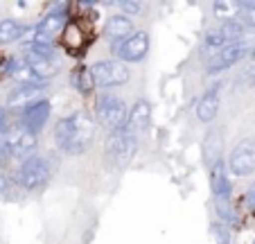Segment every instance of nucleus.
<instances>
[{
    "mask_svg": "<svg viewBox=\"0 0 255 244\" xmlns=\"http://www.w3.org/2000/svg\"><path fill=\"white\" fill-rule=\"evenodd\" d=\"M95 138V125L86 111H75L68 118H61L54 127V143L61 152L77 156L91 147Z\"/></svg>",
    "mask_w": 255,
    "mask_h": 244,
    "instance_id": "nucleus-1",
    "label": "nucleus"
},
{
    "mask_svg": "<svg viewBox=\"0 0 255 244\" xmlns=\"http://www.w3.org/2000/svg\"><path fill=\"white\" fill-rule=\"evenodd\" d=\"M88 77L95 86L100 88H113V86H122L129 81V70L125 63L120 61H111V59H102L95 61L88 68Z\"/></svg>",
    "mask_w": 255,
    "mask_h": 244,
    "instance_id": "nucleus-2",
    "label": "nucleus"
},
{
    "mask_svg": "<svg viewBox=\"0 0 255 244\" xmlns=\"http://www.w3.org/2000/svg\"><path fill=\"white\" fill-rule=\"evenodd\" d=\"M50 174H52V170H50V163L45 158L27 156L16 172V181L25 190H36V188L45 186L50 181Z\"/></svg>",
    "mask_w": 255,
    "mask_h": 244,
    "instance_id": "nucleus-3",
    "label": "nucleus"
},
{
    "mask_svg": "<svg viewBox=\"0 0 255 244\" xmlns=\"http://www.w3.org/2000/svg\"><path fill=\"white\" fill-rule=\"evenodd\" d=\"M135 149H138V138H135L133 131L127 129V125L120 129H113L106 138V154L118 165H127L135 156Z\"/></svg>",
    "mask_w": 255,
    "mask_h": 244,
    "instance_id": "nucleus-4",
    "label": "nucleus"
},
{
    "mask_svg": "<svg viewBox=\"0 0 255 244\" xmlns=\"http://www.w3.org/2000/svg\"><path fill=\"white\" fill-rule=\"evenodd\" d=\"M66 20H68V14H66V7L59 5V9L54 7L50 14H45L41 18V23L34 27V41L32 43H39V45H52V41L57 38V34L63 32L66 27ZM29 43V45H32Z\"/></svg>",
    "mask_w": 255,
    "mask_h": 244,
    "instance_id": "nucleus-5",
    "label": "nucleus"
},
{
    "mask_svg": "<svg viewBox=\"0 0 255 244\" xmlns=\"http://www.w3.org/2000/svg\"><path fill=\"white\" fill-rule=\"evenodd\" d=\"M127 104L116 95H102L97 100V118L104 122L109 129H120L127 125Z\"/></svg>",
    "mask_w": 255,
    "mask_h": 244,
    "instance_id": "nucleus-6",
    "label": "nucleus"
},
{
    "mask_svg": "<svg viewBox=\"0 0 255 244\" xmlns=\"http://www.w3.org/2000/svg\"><path fill=\"white\" fill-rule=\"evenodd\" d=\"M228 168L235 177H251L255 172V143L253 140H242L233 147L228 156Z\"/></svg>",
    "mask_w": 255,
    "mask_h": 244,
    "instance_id": "nucleus-7",
    "label": "nucleus"
},
{
    "mask_svg": "<svg viewBox=\"0 0 255 244\" xmlns=\"http://www.w3.org/2000/svg\"><path fill=\"white\" fill-rule=\"evenodd\" d=\"M50 113H52V104H50L48 97H41V100L27 104L23 111H20V122H23V129L36 136L45 127Z\"/></svg>",
    "mask_w": 255,
    "mask_h": 244,
    "instance_id": "nucleus-8",
    "label": "nucleus"
},
{
    "mask_svg": "<svg viewBox=\"0 0 255 244\" xmlns=\"http://www.w3.org/2000/svg\"><path fill=\"white\" fill-rule=\"evenodd\" d=\"M149 52V34L147 32H133L129 38H125L122 43H118L116 54L127 63H138L142 61Z\"/></svg>",
    "mask_w": 255,
    "mask_h": 244,
    "instance_id": "nucleus-9",
    "label": "nucleus"
},
{
    "mask_svg": "<svg viewBox=\"0 0 255 244\" xmlns=\"http://www.w3.org/2000/svg\"><path fill=\"white\" fill-rule=\"evenodd\" d=\"M246 52H249L246 43H228L226 48H222L215 57L210 59V63H208V72H210V75L224 72L226 68L235 66L237 61H242V59L246 57Z\"/></svg>",
    "mask_w": 255,
    "mask_h": 244,
    "instance_id": "nucleus-10",
    "label": "nucleus"
},
{
    "mask_svg": "<svg viewBox=\"0 0 255 244\" xmlns=\"http://www.w3.org/2000/svg\"><path fill=\"white\" fill-rule=\"evenodd\" d=\"M7 147H9V154L16 158H27L29 154L36 147V136L25 131L23 127L20 129H11L7 134Z\"/></svg>",
    "mask_w": 255,
    "mask_h": 244,
    "instance_id": "nucleus-11",
    "label": "nucleus"
},
{
    "mask_svg": "<svg viewBox=\"0 0 255 244\" xmlns=\"http://www.w3.org/2000/svg\"><path fill=\"white\" fill-rule=\"evenodd\" d=\"M219 86H212L199 97L197 102V118L203 125H210L212 120L217 118V111H219Z\"/></svg>",
    "mask_w": 255,
    "mask_h": 244,
    "instance_id": "nucleus-12",
    "label": "nucleus"
},
{
    "mask_svg": "<svg viewBox=\"0 0 255 244\" xmlns=\"http://www.w3.org/2000/svg\"><path fill=\"white\" fill-rule=\"evenodd\" d=\"M151 122V104L147 100H138L131 111L127 113V129L129 131H144Z\"/></svg>",
    "mask_w": 255,
    "mask_h": 244,
    "instance_id": "nucleus-13",
    "label": "nucleus"
},
{
    "mask_svg": "<svg viewBox=\"0 0 255 244\" xmlns=\"http://www.w3.org/2000/svg\"><path fill=\"white\" fill-rule=\"evenodd\" d=\"M45 84H39V86H18V88H14V91L7 95V106L9 109H20L23 111L27 104H32V102H36V100H41V93L45 91Z\"/></svg>",
    "mask_w": 255,
    "mask_h": 244,
    "instance_id": "nucleus-14",
    "label": "nucleus"
},
{
    "mask_svg": "<svg viewBox=\"0 0 255 244\" xmlns=\"http://www.w3.org/2000/svg\"><path fill=\"white\" fill-rule=\"evenodd\" d=\"M210 186H212V192H215V199H231L233 186L226 174L224 161H217L215 165H210Z\"/></svg>",
    "mask_w": 255,
    "mask_h": 244,
    "instance_id": "nucleus-15",
    "label": "nucleus"
},
{
    "mask_svg": "<svg viewBox=\"0 0 255 244\" xmlns=\"http://www.w3.org/2000/svg\"><path fill=\"white\" fill-rule=\"evenodd\" d=\"M106 38L113 41V43H122L125 38H129L133 34V23H131L129 16H111V20L106 23V29H104Z\"/></svg>",
    "mask_w": 255,
    "mask_h": 244,
    "instance_id": "nucleus-16",
    "label": "nucleus"
},
{
    "mask_svg": "<svg viewBox=\"0 0 255 244\" xmlns=\"http://www.w3.org/2000/svg\"><path fill=\"white\" fill-rule=\"evenodd\" d=\"M23 63L29 68V70L34 72V75L39 77L41 81L50 79V77H52V75H57V72H59V66H57V63H54V59H43V57H36V54H32V52H25Z\"/></svg>",
    "mask_w": 255,
    "mask_h": 244,
    "instance_id": "nucleus-17",
    "label": "nucleus"
},
{
    "mask_svg": "<svg viewBox=\"0 0 255 244\" xmlns=\"http://www.w3.org/2000/svg\"><path fill=\"white\" fill-rule=\"evenodd\" d=\"M201 156L206 161V165H215L217 161H222V134L217 129H210L203 138V145H201Z\"/></svg>",
    "mask_w": 255,
    "mask_h": 244,
    "instance_id": "nucleus-18",
    "label": "nucleus"
},
{
    "mask_svg": "<svg viewBox=\"0 0 255 244\" xmlns=\"http://www.w3.org/2000/svg\"><path fill=\"white\" fill-rule=\"evenodd\" d=\"M23 34H25V27L18 23V20H14V18L0 20V43H2V45L18 41Z\"/></svg>",
    "mask_w": 255,
    "mask_h": 244,
    "instance_id": "nucleus-19",
    "label": "nucleus"
},
{
    "mask_svg": "<svg viewBox=\"0 0 255 244\" xmlns=\"http://www.w3.org/2000/svg\"><path fill=\"white\" fill-rule=\"evenodd\" d=\"M244 32H246V25L242 23L240 18H228V20H224V25L219 27V34L226 38V43L228 41L237 43V38L244 36Z\"/></svg>",
    "mask_w": 255,
    "mask_h": 244,
    "instance_id": "nucleus-20",
    "label": "nucleus"
},
{
    "mask_svg": "<svg viewBox=\"0 0 255 244\" xmlns=\"http://www.w3.org/2000/svg\"><path fill=\"white\" fill-rule=\"evenodd\" d=\"M215 208H217L219 224H224V226H235L237 224V217L231 208V199H215Z\"/></svg>",
    "mask_w": 255,
    "mask_h": 244,
    "instance_id": "nucleus-21",
    "label": "nucleus"
},
{
    "mask_svg": "<svg viewBox=\"0 0 255 244\" xmlns=\"http://www.w3.org/2000/svg\"><path fill=\"white\" fill-rule=\"evenodd\" d=\"M63 43H66L68 50H72V54H75V50L82 48L84 43V36H82V29L77 27V25H66L63 27Z\"/></svg>",
    "mask_w": 255,
    "mask_h": 244,
    "instance_id": "nucleus-22",
    "label": "nucleus"
},
{
    "mask_svg": "<svg viewBox=\"0 0 255 244\" xmlns=\"http://www.w3.org/2000/svg\"><path fill=\"white\" fill-rule=\"evenodd\" d=\"M0 199L2 201H18L20 199L18 188L14 186V181H11L2 170H0Z\"/></svg>",
    "mask_w": 255,
    "mask_h": 244,
    "instance_id": "nucleus-23",
    "label": "nucleus"
},
{
    "mask_svg": "<svg viewBox=\"0 0 255 244\" xmlns=\"http://www.w3.org/2000/svg\"><path fill=\"white\" fill-rule=\"evenodd\" d=\"M70 84L77 88L79 93H84V95H86V93H91L93 81H91V77H88V68H77V70H72Z\"/></svg>",
    "mask_w": 255,
    "mask_h": 244,
    "instance_id": "nucleus-24",
    "label": "nucleus"
},
{
    "mask_svg": "<svg viewBox=\"0 0 255 244\" xmlns=\"http://www.w3.org/2000/svg\"><path fill=\"white\" fill-rule=\"evenodd\" d=\"M11 77H14V79L18 81L20 86H39V84H43V81H41L39 77L34 75V72L29 70L27 66H25V63H20V66L14 70V75H11Z\"/></svg>",
    "mask_w": 255,
    "mask_h": 244,
    "instance_id": "nucleus-25",
    "label": "nucleus"
},
{
    "mask_svg": "<svg viewBox=\"0 0 255 244\" xmlns=\"http://www.w3.org/2000/svg\"><path fill=\"white\" fill-rule=\"evenodd\" d=\"M203 45H206L208 50H212V52H219L222 48H226V38L219 34V29L217 32H208L206 36H203Z\"/></svg>",
    "mask_w": 255,
    "mask_h": 244,
    "instance_id": "nucleus-26",
    "label": "nucleus"
},
{
    "mask_svg": "<svg viewBox=\"0 0 255 244\" xmlns=\"http://www.w3.org/2000/svg\"><path fill=\"white\" fill-rule=\"evenodd\" d=\"M237 7H240V5H235V2H215V5H212V11H215L217 18L228 20V18H233V16H235Z\"/></svg>",
    "mask_w": 255,
    "mask_h": 244,
    "instance_id": "nucleus-27",
    "label": "nucleus"
},
{
    "mask_svg": "<svg viewBox=\"0 0 255 244\" xmlns=\"http://www.w3.org/2000/svg\"><path fill=\"white\" fill-rule=\"evenodd\" d=\"M118 7H120L122 11H125V14L122 16H138L140 11H142V2H138V0H120V2H118Z\"/></svg>",
    "mask_w": 255,
    "mask_h": 244,
    "instance_id": "nucleus-28",
    "label": "nucleus"
},
{
    "mask_svg": "<svg viewBox=\"0 0 255 244\" xmlns=\"http://www.w3.org/2000/svg\"><path fill=\"white\" fill-rule=\"evenodd\" d=\"M242 23L255 27V2H242Z\"/></svg>",
    "mask_w": 255,
    "mask_h": 244,
    "instance_id": "nucleus-29",
    "label": "nucleus"
},
{
    "mask_svg": "<svg viewBox=\"0 0 255 244\" xmlns=\"http://www.w3.org/2000/svg\"><path fill=\"white\" fill-rule=\"evenodd\" d=\"M215 240L219 244H231V233H228V229L224 224H219V226H215Z\"/></svg>",
    "mask_w": 255,
    "mask_h": 244,
    "instance_id": "nucleus-30",
    "label": "nucleus"
},
{
    "mask_svg": "<svg viewBox=\"0 0 255 244\" xmlns=\"http://www.w3.org/2000/svg\"><path fill=\"white\" fill-rule=\"evenodd\" d=\"M11 131V127H9V115H7V111L0 106V136L2 138H7V134Z\"/></svg>",
    "mask_w": 255,
    "mask_h": 244,
    "instance_id": "nucleus-31",
    "label": "nucleus"
},
{
    "mask_svg": "<svg viewBox=\"0 0 255 244\" xmlns=\"http://www.w3.org/2000/svg\"><path fill=\"white\" fill-rule=\"evenodd\" d=\"M9 158H11V154H9V147H7V138L0 136V165H7Z\"/></svg>",
    "mask_w": 255,
    "mask_h": 244,
    "instance_id": "nucleus-32",
    "label": "nucleus"
},
{
    "mask_svg": "<svg viewBox=\"0 0 255 244\" xmlns=\"http://www.w3.org/2000/svg\"><path fill=\"white\" fill-rule=\"evenodd\" d=\"M249 206L255 211V188L253 190H249Z\"/></svg>",
    "mask_w": 255,
    "mask_h": 244,
    "instance_id": "nucleus-33",
    "label": "nucleus"
},
{
    "mask_svg": "<svg viewBox=\"0 0 255 244\" xmlns=\"http://www.w3.org/2000/svg\"><path fill=\"white\" fill-rule=\"evenodd\" d=\"M251 57H253V59H255V48H253V52H251Z\"/></svg>",
    "mask_w": 255,
    "mask_h": 244,
    "instance_id": "nucleus-34",
    "label": "nucleus"
},
{
    "mask_svg": "<svg viewBox=\"0 0 255 244\" xmlns=\"http://www.w3.org/2000/svg\"><path fill=\"white\" fill-rule=\"evenodd\" d=\"M253 244H255V242H253Z\"/></svg>",
    "mask_w": 255,
    "mask_h": 244,
    "instance_id": "nucleus-35",
    "label": "nucleus"
}]
</instances>
